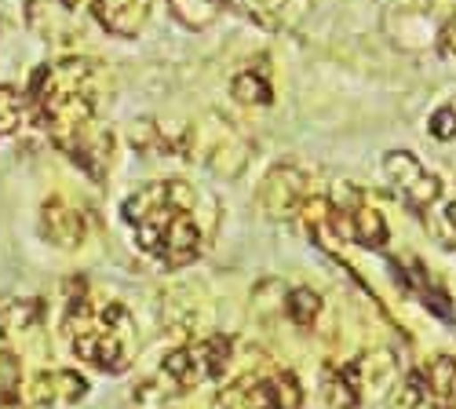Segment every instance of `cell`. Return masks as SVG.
Wrapping results in <instances>:
<instances>
[{
  "label": "cell",
  "mask_w": 456,
  "mask_h": 409,
  "mask_svg": "<svg viewBox=\"0 0 456 409\" xmlns=\"http://www.w3.org/2000/svg\"><path fill=\"white\" fill-rule=\"evenodd\" d=\"M102 66L81 55L48 62L33 73L29 102L45 121L52 143L95 183L106 179L113 161V132L99 121Z\"/></svg>",
  "instance_id": "obj_1"
},
{
  "label": "cell",
  "mask_w": 456,
  "mask_h": 409,
  "mask_svg": "<svg viewBox=\"0 0 456 409\" xmlns=\"http://www.w3.org/2000/svg\"><path fill=\"white\" fill-rule=\"evenodd\" d=\"M198 191L186 179H154L125 198V219L135 231V245L161 267H186L201 256Z\"/></svg>",
  "instance_id": "obj_2"
},
{
  "label": "cell",
  "mask_w": 456,
  "mask_h": 409,
  "mask_svg": "<svg viewBox=\"0 0 456 409\" xmlns=\"http://www.w3.org/2000/svg\"><path fill=\"white\" fill-rule=\"evenodd\" d=\"M62 337L81 362L106 369V373H121L132 362L135 325L121 304L95 307L85 292H77V300H69V307L62 315Z\"/></svg>",
  "instance_id": "obj_3"
},
{
  "label": "cell",
  "mask_w": 456,
  "mask_h": 409,
  "mask_svg": "<svg viewBox=\"0 0 456 409\" xmlns=\"http://www.w3.org/2000/svg\"><path fill=\"white\" fill-rule=\"evenodd\" d=\"M172 151L186 154L190 161H201L223 176H238L248 161V146L245 139L226 125L223 118H205L198 125H190L175 143H172Z\"/></svg>",
  "instance_id": "obj_4"
},
{
  "label": "cell",
  "mask_w": 456,
  "mask_h": 409,
  "mask_svg": "<svg viewBox=\"0 0 456 409\" xmlns=\"http://www.w3.org/2000/svg\"><path fill=\"white\" fill-rule=\"evenodd\" d=\"M231 337H205L190 348L168 351L161 362V380H165V395H183L190 388H198L201 380H219L231 365Z\"/></svg>",
  "instance_id": "obj_5"
},
{
  "label": "cell",
  "mask_w": 456,
  "mask_h": 409,
  "mask_svg": "<svg viewBox=\"0 0 456 409\" xmlns=\"http://www.w3.org/2000/svg\"><path fill=\"white\" fill-rule=\"evenodd\" d=\"M303 405V388L292 373H274V377H248L231 384L219 395V409H299Z\"/></svg>",
  "instance_id": "obj_6"
},
{
  "label": "cell",
  "mask_w": 456,
  "mask_h": 409,
  "mask_svg": "<svg viewBox=\"0 0 456 409\" xmlns=\"http://www.w3.org/2000/svg\"><path fill=\"white\" fill-rule=\"evenodd\" d=\"M88 12H92V0H22L26 26L41 41H52V45L77 41Z\"/></svg>",
  "instance_id": "obj_7"
},
{
  "label": "cell",
  "mask_w": 456,
  "mask_h": 409,
  "mask_svg": "<svg viewBox=\"0 0 456 409\" xmlns=\"http://www.w3.org/2000/svg\"><path fill=\"white\" fill-rule=\"evenodd\" d=\"M259 212L267 216V219H296L303 212V205L311 201V179L307 172H299L296 165H278L267 172V179L259 183Z\"/></svg>",
  "instance_id": "obj_8"
},
{
  "label": "cell",
  "mask_w": 456,
  "mask_h": 409,
  "mask_svg": "<svg viewBox=\"0 0 456 409\" xmlns=\"http://www.w3.org/2000/svg\"><path fill=\"white\" fill-rule=\"evenodd\" d=\"M384 176L412 209H428L442 198V176L424 168L420 158L409 154V151H387L384 154Z\"/></svg>",
  "instance_id": "obj_9"
},
{
  "label": "cell",
  "mask_w": 456,
  "mask_h": 409,
  "mask_svg": "<svg viewBox=\"0 0 456 409\" xmlns=\"http://www.w3.org/2000/svg\"><path fill=\"white\" fill-rule=\"evenodd\" d=\"M88 395V380L77 373H66V369H55V373H37L26 380L22 388V402L37 405V409H52V405H73Z\"/></svg>",
  "instance_id": "obj_10"
},
{
  "label": "cell",
  "mask_w": 456,
  "mask_h": 409,
  "mask_svg": "<svg viewBox=\"0 0 456 409\" xmlns=\"http://www.w3.org/2000/svg\"><path fill=\"white\" fill-rule=\"evenodd\" d=\"M41 231L59 249H77L88 238V219H85V212L73 205V201L48 198L45 209H41Z\"/></svg>",
  "instance_id": "obj_11"
},
{
  "label": "cell",
  "mask_w": 456,
  "mask_h": 409,
  "mask_svg": "<svg viewBox=\"0 0 456 409\" xmlns=\"http://www.w3.org/2000/svg\"><path fill=\"white\" fill-rule=\"evenodd\" d=\"M351 205H339V212H344V223H347V238L358 241L362 249H384L391 231H387V219L384 212H379L372 201H365L358 191H351Z\"/></svg>",
  "instance_id": "obj_12"
},
{
  "label": "cell",
  "mask_w": 456,
  "mask_h": 409,
  "mask_svg": "<svg viewBox=\"0 0 456 409\" xmlns=\"http://www.w3.org/2000/svg\"><path fill=\"white\" fill-rule=\"evenodd\" d=\"M154 12V0H92V15L102 29L118 37H135Z\"/></svg>",
  "instance_id": "obj_13"
},
{
  "label": "cell",
  "mask_w": 456,
  "mask_h": 409,
  "mask_svg": "<svg viewBox=\"0 0 456 409\" xmlns=\"http://www.w3.org/2000/svg\"><path fill=\"white\" fill-rule=\"evenodd\" d=\"M395 409H456V405H452V395H445L428 380L424 369H412L395 391Z\"/></svg>",
  "instance_id": "obj_14"
},
{
  "label": "cell",
  "mask_w": 456,
  "mask_h": 409,
  "mask_svg": "<svg viewBox=\"0 0 456 409\" xmlns=\"http://www.w3.org/2000/svg\"><path fill=\"white\" fill-rule=\"evenodd\" d=\"M322 395L332 409H358L362 405V380H358V369L354 362L344 365V369H336V365H325V373H322Z\"/></svg>",
  "instance_id": "obj_15"
},
{
  "label": "cell",
  "mask_w": 456,
  "mask_h": 409,
  "mask_svg": "<svg viewBox=\"0 0 456 409\" xmlns=\"http://www.w3.org/2000/svg\"><path fill=\"white\" fill-rule=\"evenodd\" d=\"M223 0H172V15L186 26V29H205L219 19Z\"/></svg>",
  "instance_id": "obj_16"
},
{
  "label": "cell",
  "mask_w": 456,
  "mask_h": 409,
  "mask_svg": "<svg viewBox=\"0 0 456 409\" xmlns=\"http://www.w3.org/2000/svg\"><path fill=\"white\" fill-rule=\"evenodd\" d=\"M231 95H234L241 106H267V102L274 99V88H271V81L263 78V73L245 70V73H238V78L231 81Z\"/></svg>",
  "instance_id": "obj_17"
},
{
  "label": "cell",
  "mask_w": 456,
  "mask_h": 409,
  "mask_svg": "<svg viewBox=\"0 0 456 409\" xmlns=\"http://www.w3.org/2000/svg\"><path fill=\"white\" fill-rule=\"evenodd\" d=\"M26 106H29V99L15 85H0V135H12L22 128Z\"/></svg>",
  "instance_id": "obj_18"
},
{
  "label": "cell",
  "mask_w": 456,
  "mask_h": 409,
  "mask_svg": "<svg viewBox=\"0 0 456 409\" xmlns=\"http://www.w3.org/2000/svg\"><path fill=\"white\" fill-rule=\"evenodd\" d=\"M285 311L296 325H314V318L322 315V296L314 289H292L285 296Z\"/></svg>",
  "instance_id": "obj_19"
},
{
  "label": "cell",
  "mask_w": 456,
  "mask_h": 409,
  "mask_svg": "<svg viewBox=\"0 0 456 409\" xmlns=\"http://www.w3.org/2000/svg\"><path fill=\"white\" fill-rule=\"evenodd\" d=\"M428 132L438 143H456V99H449V102H442L435 110L431 121H428Z\"/></svg>",
  "instance_id": "obj_20"
},
{
  "label": "cell",
  "mask_w": 456,
  "mask_h": 409,
  "mask_svg": "<svg viewBox=\"0 0 456 409\" xmlns=\"http://www.w3.org/2000/svg\"><path fill=\"white\" fill-rule=\"evenodd\" d=\"M438 55L456 62V15H449L442 22V29H438Z\"/></svg>",
  "instance_id": "obj_21"
},
{
  "label": "cell",
  "mask_w": 456,
  "mask_h": 409,
  "mask_svg": "<svg viewBox=\"0 0 456 409\" xmlns=\"http://www.w3.org/2000/svg\"><path fill=\"white\" fill-rule=\"evenodd\" d=\"M248 4L256 8L259 19H281V12L289 8V0H248Z\"/></svg>",
  "instance_id": "obj_22"
},
{
  "label": "cell",
  "mask_w": 456,
  "mask_h": 409,
  "mask_svg": "<svg viewBox=\"0 0 456 409\" xmlns=\"http://www.w3.org/2000/svg\"><path fill=\"white\" fill-rule=\"evenodd\" d=\"M445 227L456 234V201H449V205H445Z\"/></svg>",
  "instance_id": "obj_23"
}]
</instances>
